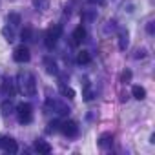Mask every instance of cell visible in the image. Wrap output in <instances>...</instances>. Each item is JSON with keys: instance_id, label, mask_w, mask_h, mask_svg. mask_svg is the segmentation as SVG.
<instances>
[{"instance_id": "2", "label": "cell", "mask_w": 155, "mask_h": 155, "mask_svg": "<svg viewBox=\"0 0 155 155\" xmlns=\"http://www.w3.org/2000/svg\"><path fill=\"white\" fill-rule=\"evenodd\" d=\"M17 117L20 124H29L33 119V106L29 102H22L17 106Z\"/></svg>"}, {"instance_id": "16", "label": "cell", "mask_w": 155, "mask_h": 155, "mask_svg": "<svg viewBox=\"0 0 155 155\" xmlns=\"http://www.w3.org/2000/svg\"><path fill=\"white\" fill-rule=\"evenodd\" d=\"M60 93H62V97H68V99H75V90L73 88H69V86H66V84H60Z\"/></svg>"}, {"instance_id": "7", "label": "cell", "mask_w": 155, "mask_h": 155, "mask_svg": "<svg viewBox=\"0 0 155 155\" xmlns=\"http://www.w3.org/2000/svg\"><path fill=\"white\" fill-rule=\"evenodd\" d=\"M46 104H48V108H53V111H57V113H60V115H68V113H69V108H68L66 104L58 102V101H53V99H49Z\"/></svg>"}, {"instance_id": "13", "label": "cell", "mask_w": 155, "mask_h": 155, "mask_svg": "<svg viewBox=\"0 0 155 155\" xmlns=\"http://www.w3.org/2000/svg\"><path fill=\"white\" fill-rule=\"evenodd\" d=\"M113 144V135L111 133H102L101 139H99V146L101 148H110Z\"/></svg>"}, {"instance_id": "24", "label": "cell", "mask_w": 155, "mask_h": 155, "mask_svg": "<svg viewBox=\"0 0 155 155\" xmlns=\"http://www.w3.org/2000/svg\"><path fill=\"white\" fill-rule=\"evenodd\" d=\"M90 2H91V4H99V6H102V4H104V0H90Z\"/></svg>"}, {"instance_id": "11", "label": "cell", "mask_w": 155, "mask_h": 155, "mask_svg": "<svg viewBox=\"0 0 155 155\" xmlns=\"http://www.w3.org/2000/svg\"><path fill=\"white\" fill-rule=\"evenodd\" d=\"M44 66H46V71H48L49 75H57V73H58V68H57V62H55L53 58H49V57H46V58H44Z\"/></svg>"}, {"instance_id": "5", "label": "cell", "mask_w": 155, "mask_h": 155, "mask_svg": "<svg viewBox=\"0 0 155 155\" xmlns=\"http://www.w3.org/2000/svg\"><path fill=\"white\" fill-rule=\"evenodd\" d=\"M13 58L17 60V62H28L29 58H31V53H29V49L22 44V46H18L17 49H15V53H13Z\"/></svg>"}, {"instance_id": "12", "label": "cell", "mask_w": 155, "mask_h": 155, "mask_svg": "<svg viewBox=\"0 0 155 155\" xmlns=\"http://www.w3.org/2000/svg\"><path fill=\"white\" fill-rule=\"evenodd\" d=\"M35 150H37L38 153H44V155L51 153V146H49L46 140H35Z\"/></svg>"}, {"instance_id": "8", "label": "cell", "mask_w": 155, "mask_h": 155, "mask_svg": "<svg viewBox=\"0 0 155 155\" xmlns=\"http://www.w3.org/2000/svg\"><path fill=\"white\" fill-rule=\"evenodd\" d=\"M2 95L9 97V99L15 95V82L11 79H4V82H2Z\"/></svg>"}, {"instance_id": "23", "label": "cell", "mask_w": 155, "mask_h": 155, "mask_svg": "<svg viewBox=\"0 0 155 155\" xmlns=\"http://www.w3.org/2000/svg\"><path fill=\"white\" fill-rule=\"evenodd\" d=\"M48 126H49V128H48V131H49V133H51V131H57V130L60 128V124H58L57 120H55V122H49Z\"/></svg>"}, {"instance_id": "1", "label": "cell", "mask_w": 155, "mask_h": 155, "mask_svg": "<svg viewBox=\"0 0 155 155\" xmlns=\"http://www.w3.org/2000/svg\"><path fill=\"white\" fill-rule=\"evenodd\" d=\"M17 84H18V90L22 95L26 97H35L37 95V81H35V75L29 73V71H20L17 75Z\"/></svg>"}, {"instance_id": "22", "label": "cell", "mask_w": 155, "mask_h": 155, "mask_svg": "<svg viewBox=\"0 0 155 155\" xmlns=\"http://www.w3.org/2000/svg\"><path fill=\"white\" fill-rule=\"evenodd\" d=\"M120 81H122V82H130V81H131V71H130V69L122 71V75H120Z\"/></svg>"}, {"instance_id": "14", "label": "cell", "mask_w": 155, "mask_h": 155, "mask_svg": "<svg viewBox=\"0 0 155 155\" xmlns=\"http://www.w3.org/2000/svg\"><path fill=\"white\" fill-rule=\"evenodd\" d=\"M0 110H2V115H4V117H8V115H11V113L15 111V106H13V102H11V99H8V101H4V102H2V106H0Z\"/></svg>"}, {"instance_id": "3", "label": "cell", "mask_w": 155, "mask_h": 155, "mask_svg": "<svg viewBox=\"0 0 155 155\" xmlns=\"http://www.w3.org/2000/svg\"><path fill=\"white\" fill-rule=\"evenodd\" d=\"M60 26H51L48 31H46V38H44V44H46V48L48 49H53L55 46H57V42H58V38H60Z\"/></svg>"}, {"instance_id": "15", "label": "cell", "mask_w": 155, "mask_h": 155, "mask_svg": "<svg viewBox=\"0 0 155 155\" xmlns=\"http://www.w3.org/2000/svg\"><path fill=\"white\" fill-rule=\"evenodd\" d=\"M131 95H133L137 101H142V99L146 97V90H144L142 86H133V88H131Z\"/></svg>"}, {"instance_id": "21", "label": "cell", "mask_w": 155, "mask_h": 155, "mask_svg": "<svg viewBox=\"0 0 155 155\" xmlns=\"http://www.w3.org/2000/svg\"><path fill=\"white\" fill-rule=\"evenodd\" d=\"M20 37H22V40H31V37H33V29H31V28H24L22 33H20Z\"/></svg>"}, {"instance_id": "18", "label": "cell", "mask_w": 155, "mask_h": 155, "mask_svg": "<svg viewBox=\"0 0 155 155\" xmlns=\"http://www.w3.org/2000/svg\"><path fill=\"white\" fill-rule=\"evenodd\" d=\"M2 35H4V38H6L8 42H13V40H15V29L9 28V26L2 28Z\"/></svg>"}, {"instance_id": "6", "label": "cell", "mask_w": 155, "mask_h": 155, "mask_svg": "<svg viewBox=\"0 0 155 155\" xmlns=\"http://www.w3.org/2000/svg\"><path fill=\"white\" fill-rule=\"evenodd\" d=\"M71 42H73V46H79V44H82L84 40H86V28L84 26H79V28H75V31H73V35H71Z\"/></svg>"}, {"instance_id": "9", "label": "cell", "mask_w": 155, "mask_h": 155, "mask_svg": "<svg viewBox=\"0 0 155 155\" xmlns=\"http://www.w3.org/2000/svg\"><path fill=\"white\" fill-rule=\"evenodd\" d=\"M2 148H4L8 153H17V151H18V144H17V140L11 139V137H4V140H2Z\"/></svg>"}, {"instance_id": "4", "label": "cell", "mask_w": 155, "mask_h": 155, "mask_svg": "<svg viewBox=\"0 0 155 155\" xmlns=\"http://www.w3.org/2000/svg\"><path fill=\"white\" fill-rule=\"evenodd\" d=\"M58 130H60L66 137H75L77 133H79V126H77L75 120H66V122H62Z\"/></svg>"}, {"instance_id": "10", "label": "cell", "mask_w": 155, "mask_h": 155, "mask_svg": "<svg viewBox=\"0 0 155 155\" xmlns=\"http://www.w3.org/2000/svg\"><path fill=\"white\" fill-rule=\"evenodd\" d=\"M130 44V35H128V29H120L119 31V48L124 51Z\"/></svg>"}, {"instance_id": "19", "label": "cell", "mask_w": 155, "mask_h": 155, "mask_svg": "<svg viewBox=\"0 0 155 155\" xmlns=\"http://www.w3.org/2000/svg\"><path fill=\"white\" fill-rule=\"evenodd\" d=\"M90 60H91L90 51H79V55H77V62L79 64H88Z\"/></svg>"}, {"instance_id": "20", "label": "cell", "mask_w": 155, "mask_h": 155, "mask_svg": "<svg viewBox=\"0 0 155 155\" xmlns=\"http://www.w3.org/2000/svg\"><path fill=\"white\" fill-rule=\"evenodd\" d=\"M33 8H35L37 11L48 9V0H33Z\"/></svg>"}, {"instance_id": "26", "label": "cell", "mask_w": 155, "mask_h": 155, "mask_svg": "<svg viewBox=\"0 0 155 155\" xmlns=\"http://www.w3.org/2000/svg\"><path fill=\"white\" fill-rule=\"evenodd\" d=\"M2 140H4V137H2V135H0V148H2Z\"/></svg>"}, {"instance_id": "25", "label": "cell", "mask_w": 155, "mask_h": 155, "mask_svg": "<svg viewBox=\"0 0 155 155\" xmlns=\"http://www.w3.org/2000/svg\"><path fill=\"white\" fill-rule=\"evenodd\" d=\"M148 33H153V22L148 24Z\"/></svg>"}, {"instance_id": "17", "label": "cell", "mask_w": 155, "mask_h": 155, "mask_svg": "<svg viewBox=\"0 0 155 155\" xmlns=\"http://www.w3.org/2000/svg\"><path fill=\"white\" fill-rule=\"evenodd\" d=\"M6 20H8V26H11V28H17V26L20 24V15H17V13H9Z\"/></svg>"}]
</instances>
